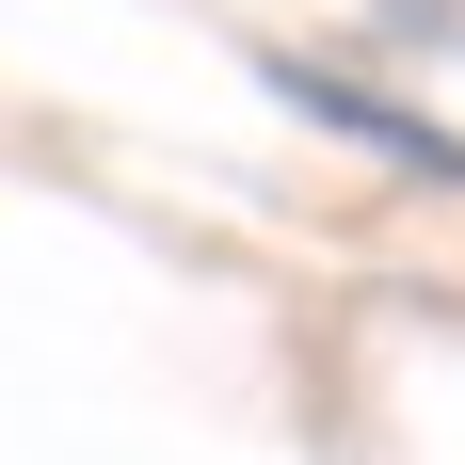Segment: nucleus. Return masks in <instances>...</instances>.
I'll list each match as a JSON object with an SVG mask.
<instances>
[{
	"instance_id": "1",
	"label": "nucleus",
	"mask_w": 465,
	"mask_h": 465,
	"mask_svg": "<svg viewBox=\"0 0 465 465\" xmlns=\"http://www.w3.org/2000/svg\"><path fill=\"white\" fill-rule=\"evenodd\" d=\"M289 96H305V113H337L353 144H385V161H418V177H465L450 129H418V113H385V96H353V81H322V64H289Z\"/></svg>"
}]
</instances>
